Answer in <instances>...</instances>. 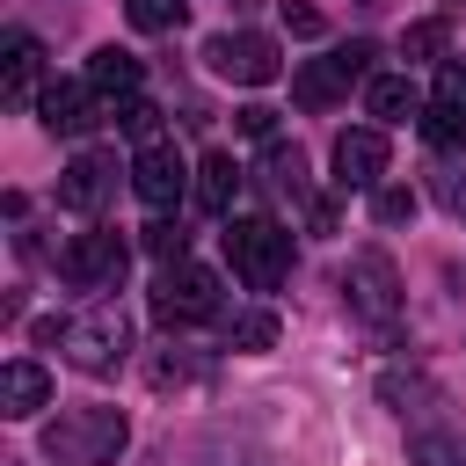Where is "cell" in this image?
<instances>
[{"mask_svg": "<svg viewBox=\"0 0 466 466\" xmlns=\"http://www.w3.org/2000/svg\"><path fill=\"white\" fill-rule=\"evenodd\" d=\"M342 95H350V66H342L335 51H328V58H306V66L291 73V102H299V109H335Z\"/></svg>", "mask_w": 466, "mask_h": 466, "instance_id": "4fadbf2b", "label": "cell"}, {"mask_svg": "<svg viewBox=\"0 0 466 466\" xmlns=\"http://www.w3.org/2000/svg\"><path fill=\"white\" fill-rule=\"evenodd\" d=\"M66 357L80 364V371H116L124 364V350H131V320H124V306L116 299H95L87 313H73L66 320Z\"/></svg>", "mask_w": 466, "mask_h": 466, "instance_id": "5b68a950", "label": "cell"}, {"mask_svg": "<svg viewBox=\"0 0 466 466\" xmlns=\"http://www.w3.org/2000/svg\"><path fill=\"white\" fill-rule=\"evenodd\" d=\"M131 189H138V204H146V211H167V204H182V189H189V167H182V153H175L167 138L138 146V160H131Z\"/></svg>", "mask_w": 466, "mask_h": 466, "instance_id": "ba28073f", "label": "cell"}, {"mask_svg": "<svg viewBox=\"0 0 466 466\" xmlns=\"http://www.w3.org/2000/svg\"><path fill=\"white\" fill-rule=\"evenodd\" d=\"M109 189H116V160H109V153H80V160L58 175V204L80 211V218H95Z\"/></svg>", "mask_w": 466, "mask_h": 466, "instance_id": "8fae6325", "label": "cell"}, {"mask_svg": "<svg viewBox=\"0 0 466 466\" xmlns=\"http://www.w3.org/2000/svg\"><path fill=\"white\" fill-rule=\"evenodd\" d=\"M364 109H371L379 124H408V116H422V102H415V87H408L400 73H371V80H364Z\"/></svg>", "mask_w": 466, "mask_h": 466, "instance_id": "2e32d148", "label": "cell"}, {"mask_svg": "<svg viewBox=\"0 0 466 466\" xmlns=\"http://www.w3.org/2000/svg\"><path fill=\"white\" fill-rule=\"evenodd\" d=\"M284 29H291V36H320L328 22H320V7H291V0H284Z\"/></svg>", "mask_w": 466, "mask_h": 466, "instance_id": "f1b7e54d", "label": "cell"}, {"mask_svg": "<svg viewBox=\"0 0 466 466\" xmlns=\"http://www.w3.org/2000/svg\"><path fill=\"white\" fill-rule=\"evenodd\" d=\"M116 124H124V131H131V138H138V146H153V138H160V109H153V102H146V95H131V102H124V109H116Z\"/></svg>", "mask_w": 466, "mask_h": 466, "instance_id": "603a6c76", "label": "cell"}, {"mask_svg": "<svg viewBox=\"0 0 466 466\" xmlns=\"http://www.w3.org/2000/svg\"><path fill=\"white\" fill-rule=\"evenodd\" d=\"M371 218H379V226H408V218H415V189H379V197H371Z\"/></svg>", "mask_w": 466, "mask_h": 466, "instance_id": "d4e9b609", "label": "cell"}, {"mask_svg": "<svg viewBox=\"0 0 466 466\" xmlns=\"http://www.w3.org/2000/svg\"><path fill=\"white\" fill-rule=\"evenodd\" d=\"M124 15H131V29L160 36V29H175V22H182V0H124Z\"/></svg>", "mask_w": 466, "mask_h": 466, "instance_id": "7402d4cb", "label": "cell"}, {"mask_svg": "<svg viewBox=\"0 0 466 466\" xmlns=\"http://www.w3.org/2000/svg\"><path fill=\"white\" fill-rule=\"evenodd\" d=\"M451 211H459V218H466V182H459V189H451Z\"/></svg>", "mask_w": 466, "mask_h": 466, "instance_id": "f546056e", "label": "cell"}, {"mask_svg": "<svg viewBox=\"0 0 466 466\" xmlns=\"http://www.w3.org/2000/svg\"><path fill=\"white\" fill-rule=\"evenodd\" d=\"M400 51H408V58H437V51H444V22H408Z\"/></svg>", "mask_w": 466, "mask_h": 466, "instance_id": "484cf974", "label": "cell"}, {"mask_svg": "<svg viewBox=\"0 0 466 466\" xmlns=\"http://www.w3.org/2000/svg\"><path fill=\"white\" fill-rule=\"evenodd\" d=\"M204 66H211L218 80H240V87H269V80L284 73V58H277V44H269L262 29H226V36H211V44H204Z\"/></svg>", "mask_w": 466, "mask_h": 466, "instance_id": "8992f818", "label": "cell"}, {"mask_svg": "<svg viewBox=\"0 0 466 466\" xmlns=\"http://www.w3.org/2000/svg\"><path fill=\"white\" fill-rule=\"evenodd\" d=\"M124 269H131V240L109 233V226H87V233H73V240L58 248V277H66L73 291H116Z\"/></svg>", "mask_w": 466, "mask_h": 466, "instance_id": "277c9868", "label": "cell"}, {"mask_svg": "<svg viewBox=\"0 0 466 466\" xmlns=\"http://www.w3.org/2000/svg\"><path fill=\"white\" fill-rule=\"evenodd\" d=\"M138 80H146V66H138L131 51H116V44H102V51L87 58V87H95L102 102H116V109L138 95Z\"/></svg>", "mask_w": 466, "mask_h": 466, "instance_id": "9a60e30c", "label": "cell"}, {"mask_svg": "<svg viewBox=\"0 0 466 466\" xmlns=\"http://www.w3.org/2000/svg\"><path fill=\"white\" fill-rule=\"evenodd\" d=\"M437 102H459L466 109V58H444L437 66Z\"/></svg>", "mask_w": 466, "mask_h": 466, "instance_id": "83f0119b", "label": "cell"}, {"mask_svg": "<svg viewBox=\"0 0 466 466\" xmlns=\"http://www.w3.org/2000/svg\"><path fill=\"white\" fill-rule=\"evenodd\" d=\"M226 335H233V350H269L284 328H277V313H269V306H255V313H233V320H226Z\"/></svg>", "mask_w": 466, "mask_h": 466, "instance_id": "44dd1931", "label": "cell"}, {"mask_svg": "<svg viewBox=\"0 0 466 466\" xmlns=\"http://www.w3.org/2000/svg\"><path fill=\"white\" fill-rule=\"evenodd\" d=\"M124 437H131L124 408H66L58 422H44L36 444H44L51 466H109L124 451Z\"/></svg>", "mask_w": 466, "mask_h": 466, "instance_id": "6da1fadb", "label": "cell"}, {"mask_svg": "<svg viewBox=\"0 0 466 466\" xmlns=\"http://www.w3.org/2000/svg\"><path fill=\"white\" fill-rule=\"evenodd\" d=\"M138 240H146V255H160V262H182V226H175V218H153V226H138Z\"/></svg>", "mask_w": 466, "mask_h": 466, "instance_id": "cb8c5ba5", "label": "cell"}, {"mask_svg": "<svg viewBox=\"0 0 466 466\" xmlns=\"http://www.w3.org/2000/svg\"><path fill=\"white\" fill-rule=\"evenodd\" d=\"M379 175H386V131H379V124L335 131V182H342V189H371Z\"/></svg>", "mask_w": 466, "mask_h": 466, "instance_id": "9c48e42d", "label": "cell"}, {"mask_svg": "<svg viewBox=\"0 0 466 466\" xmlns=\"http://www.w3.org/2000/svg\"><path fill=\"white\" fill-rule=\"evenodd\" d=\"M408 459L415 466H466V430H415Z\"/></svg>", "mask_w": 466, "mask_h": 466, "instance_id": "ac0fdd59", "label": "cell"}, {"mask_svg": "<svg viewBox=\"0 0 466 466\" xmlns=\"http://www.w3.org/2000/svg\"><path fill=\"white\" fill-rule=\"evenodd\" d=\"M262 182H269L277 197H306V160H299V146H269V153H262Z\"/></svg>", "mask_w": 466, "mask_h": 466, "instance_id": "ffe728a7", "label": "cell"}, {"mask_svg": "<svg viewBox=\"0 0 466 466\" xmlns=\"http://www.w3.org/2000/svg\"><path fill=\"white\" fill-rule=\"evenodd\" d=\"M240 131L262 138V146H277V109H269V102H248V109H240Z\"/></svg>", "mask_w": 466, "mask_h": 466, "instance_id": "4316f807", "label": "cell"}, {"mask_svg": "<svg viewBox=\"0 0 466 466\" xmlns=\"http://www.w3.org/2000/svg\"><path fill=\"white\" fill-rule=\"evenodd\" d=\"M342 291H350V313H357V320H371V328H386V320L400 313V269H393L379 248H357V255H350Z\"/></svg>", "mask_w": 466, "mask_h": 466, "instance_id": "52a82bcc", "label": "cell"}, {"mask_svg": "<svg viewBox=\"0 0 466 466\" xmlns=\"http://www.w3.org/2000/svg\"><path fill=\"white\" fill-rule=\"evenodd\" d=\"M44 400H51V371L29 364V357H7V364H0V415H7V422H29Z\"/></svg>", "mask_w": 466, "mask_h": 466, "instance_id": "7c38bea8", "label": "cell"}, {"mask_svg": "<svg viewBox=\"0 0 466 466\" xmlns=\"http://www.w3.org/2000/svg\"><path fill=\"white\" fill-rule=\"evenodd\" d=\"M422 138H430L437 153L466 146V109H459V102H422Z\"/></svg>", "mask_w": 466, "mask_h": 466, "instance_id": "d6986e66", "label": "cell"}, {"mask_svg": "<svg viewBox=\"0 0 466 466\" xmlns=\"http://www.w3.org/2000/svg\"><path fill=\"white\" fill-rule=\"evenodd\" d=\"M226 255H233V277H240L248 291H277V284L291 277V233H284L277 218H262V211L226 218Z\"/></svg>", "mask_w": 466, "mask_h": 466, "instance_id": "7a4b0ae2", "label": "cell"}, {"mask_svg": "<svg viewBox=\"0 0 466 466\" xmlns=\"http://www.w3.org/2000/svg\"><path fill=\"white\" fill-rule=\"evenodd\" d=\"M36 36L29 29H7V44H0V95L22 109V102H36Z\"/></svg>", "mask_w": 466, "mask_h": 466, "instance_id": "5bb4252c", "label": "cell"}, {"mask_svg": "<svg viewBox=\"0 0 466 466\" xmlns=\"http://www.w3.org/2000/svg\"><path fill=\"white\" fill-rule=\"evenodd\" d=\"M233 189H240L233 153H204V167H197V204H204L211 218H233Z\"/></svg>", "mask_w": 466, "mask_h": 466, "instance_id": "e0dca14e", "label": "cell"}, {"mask_svg": "<svg viewBox=\"0 0 466 466\" xmlns=\"http://www.w3.org/2000/svg\"><path fill=\"white\" fill-rule=\"evenodd\" d=\"M153 320H167V328H204V320H218V277L204 269V262H160V277H153Z\"/></svg>", "mask_w": 466, "mask_h": 466, "instance_id": "3957f363", "label": "cell"}, {"mask_svg": "<svg viewBox=\"0 0 466 466\" xmlns=\"http://www.w3.org/2000/svg\"><path fill=\"white\" fill-rule=\"evenodd\" d=\"M36 109H44V131H66V138H80V131L102 116V95H95L87 80H51V87L36 95Z\"/></svg>", "mask_w": 466, "mask_h": 466, "instance_id": "30bf717a", "label": "cell"}]
</instances>
